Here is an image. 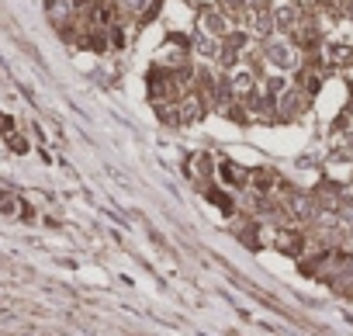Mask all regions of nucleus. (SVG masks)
Wrapping results in <instances>:
<instances>
[{
  "mask_svg": "<svg viewBox=\"0 0 353 336\" xmlns=\"http://www.w3.org/2000/svg\"><path fill=\"white\" fill-rule=\"evenodd\" d=\"M8 128V118H0V132H4Z\"/></svg>",
  "mask_w": 353,
  "mask_h": 336,
  "instance_id": "obj_1",
  "label": "nucleus"
}]
</instances>
